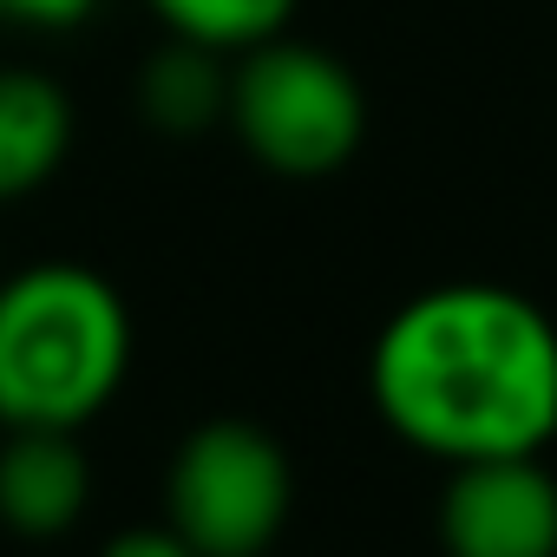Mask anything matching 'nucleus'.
<instances>
[{
	"label": "nucleus",
	"mask_w": 557,
	"mask_h": 557,
	"mask_svg": "<svg viewBox=\"0 0 557 557\" xmlns=\"http://www.w3.org/2000/svg\"><path fill=\"white\" fill-rule=\"evenodd\" d=\"M433 524L446 557H557V472L544 453L446 466Z\"/></svg>",
	"instance_id": "nucleus-5"
},
{
	"label": "nucleus",
	"mask_w": 557,
	"mask_h": 557,
	"mask_svg": "<svg viewBox=\"0 0 557 557\" xmlns=\"http://www.w3.org/2000/svg\"><path fill=\"white\" fill-rule=\"evenodd\" d=\"M99 557H203V550H197L190 537H177L171 524H132V531L106 537Z\"/></svg>",
	"instance_id": "nucleus-11"
},
{
	"label": "nucleus",
	"mask_w": 557,
	"mask_h": 557,
	"mask_svg": "<svg viewBox=\"0 0 557 557\" xmlns=\"http://www.w3.org/2000/svg\"><path fill=\"white\" fill-rule=\"evenodd\" d=\"M132 368L125 296L86 262L0 275V426H92Z\"/></svg>",
	"instance_id": "nucleus-2"
},
{
	"label": "nucleus",
	"mask_w": 557,
	"mask_h": 557,
	"mask_svg": "<svg viewBox=\"0 0 557 557\" xmlns=\"http://www.w3.org/2000/svg\"><path fill=\"white\" fill-rule=\"evenodd\" d=\"M0 275H8V269H0Z\"/></svg>",
	"instance_id": "nucleus-12"
},
{
	"label": "nucleus",
	"mask_w": 557,
	"mask_h": 557,
	"mask_svg": "<svg viewBox=\"0 0 557 557\" xmlns=\"http://www.w3.org/2000/svg\"><path fill=\"white\" fill-rule=\"evenodd\" d=\"M92 505V459L79 433L21 426L0 440V524L14 537H66Z\"/></svg>",
	"instance_id": "nucleus-6"
},
{
	"label": "nucleus",
	"mask_w": 557,
	"mask_h": 557,
	"mask_svg": "<svg viewBox=\"0 0 557 557\" xmlns=\"http://www.w3.org/2000/svg\"><path fill=\"white\" fill-rule=\"evenodd\" d=\"M368 400L440 466L544 453L557 440V322L505 283H433L381 322Z\"/></svg>",
	"instance_id": "nucleus-1"
},
{
	"label": "nucleus",
	"mask_w": 557,
	"mask_h": 557,
	"mask_svg": "<svg viewBox=\"0 0 557 557\" xmlns=\"http://www.w3.org/2000/svg\"><path fill=\"white\" fill-rule=\"evenodd\" d=\"M0 14L21 27H40V34H66L99 14V0H0Z\"/></svg>",
	"instance_id": "nucleus-10"
},
{
	"label": "nucleus",
	"mask_w": 557,
	"mask_h": 557,
	"mask_svg": "<svg viewBox=\"0 0 557 557\" xmlns=\"http://www.w3.org/2000/svg\"><path fill=\"white\" fill-rule=\"evenodd\" d=\"M296 511V466L256 420H203L164 466V524L203 557H262Z\"/></svg>",
	"instance_id": "nucleus-4"
},
{
	"label": "nucleus",
	"mask_w": 557,
	"mask_h": 557,
	"mask_svg": "<svg viewBox=\"0 0 557 557\" xmlns=\"http://www.w3.org/2000/svg\"><path fill=\"white\" fill-rule=\"evenodd\" d=\"M223 132L289 184H315L355 164L368 145V92L355 66L315 40L275 34L230 60V119Z\"/></svg>",
	"instance_id": "nucleus-3"
},
{
	"label": "nucleus",
	"mask_w": 557,
	"mask_h": 557,
	"mask_svg": "<svg viewBox=\"0 0 557 557\" xmlns=\"http://www.w3.org/2000/svg\"><path fill=\"white\" fill-rule=\"evenodd\" d=\"M138 112L164 138L216 132L230 119V53H210V47H190V40L164 34V47L138 73Z\"/></svg>",
	"instance_id": "nucleus-8"
},
{
	"label": "nucleus",
	"mask_w": 557,
	"mask_h": 557,
	"mask_svg": "<svg viewBox=\"0 0 557 557\" xmlns=\"http://www.w3.org/2000/svg\"><path fill=\"white\" fill-rule=\"evenodd\" d=\"M73 151V99L40 66H0V203L53 184Z\"/></svg>",
	"instance_id": "nucleus-7"
},
{
	"label": "nucleus",
	"mask_w": 557,
	"mask_h": 557,
	"mask_svg": "<svg viewBox=\"0 0 557 557\" xmlns=\"http://www.w3.org/2000/svg\"><path fill=\"white\" fill-rule=\"evenodd\" d=\"M151 21L171 34V40H190V47H210V53H249L275 34H289L302 0H145Z\"/></svg>",
	"instance_id": "nucleus-9"
}]
</instances>
